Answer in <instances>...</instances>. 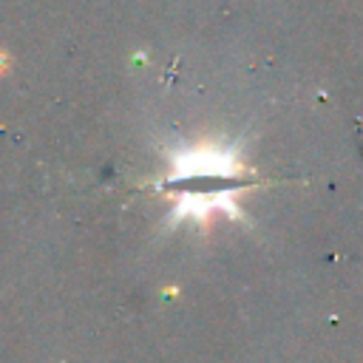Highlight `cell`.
Segmentation results:
<instances>
[{"mask_svg":"<svg viewBox=\"0 0 363 363\" xmlns=\"http://www.w3.org/2000/svg\"><path fill=\"white\" fill-rule=\"evenodd\" d=\"M241 159L233 145H184L170 150V173L167 182H190V179H235L241 176Z\"/></svg>","mask_w":363,"mask_h":363,"instance_id":"1","label":"cell"},{"mask_svg":"<svg viewBox=\"0 0 363 363\" xmlns=\"http://www.w3.org/2000/svg\"><path fill=\"white\" fill-rule=\"evenodd\" d=\"M227 210L230 216H238V207L233 204V187H221V190H184L176 196L173 213L170 218H207L210 213Z\"/></svg>","mask_w":363,"mask_h":363,"instance_id":"2","label":"cell"}]
</instances>
